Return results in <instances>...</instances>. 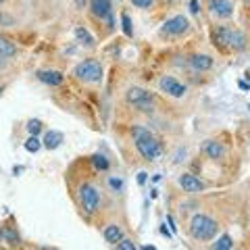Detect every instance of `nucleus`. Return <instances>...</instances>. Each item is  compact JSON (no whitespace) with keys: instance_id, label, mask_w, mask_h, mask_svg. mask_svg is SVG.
Instances as JSON below:
<instances>
[{"instance_id":"22","label":"nucleus","mask_w":250,"mask_h":250,"mask_svg":"<svg viewBox=\"0 0 250 250\" xmlns=\"http://www.w3.org/2000/svg\"><path fill=\"white\" fill-rule=\"evenodd\" d=\"M121 23H123V31H125V36L131 38L134 36V30H131V21H129V15H121Z\"/></svg>"},{"instance_id":"25","label":"nucleus","mask_w":250,"mask_h":250,"mask_svg":"<svg viewBox=\"0 0 250 250\" xmlns=\"http://www.w3.org/2000/svg\"><path fill=\"white\" fill-rule=\"evenodd\" d=\"M0 235L6 240V242H11V244H15V242H19V235L15 232H9V229H0Z\"/></svg>"},{"instance_id":"23","label":"nucleus","mask_w":250,"mask_h":250,"mask_svg":"<svg viewBox=\"0 0 250 250\" xmlns=\"http://www.w3.org/2000/svg\"><path fill=\"white\" fill-rule=\"evenodd\" d=\"M115 246H117V250H136V244L131 240H127V238H121Z\"/></svg>"},{"instance_id":"2","label":"nucleus","mask_w":250,"mask_h":250,"mask_svg":"<svg viewBox=\"0 0 250 250\" xmlns=\"http://www.w3.org/2000/svg\"><path fill=\"white\" fill-rule=\"evenodd\" d=\"M213 36H215V44H219L225 50H244V46H246L244 33L240 30H235V27L221 25L215 30Z\"/></svg>"},{"instance_id":"24","label":"nucleus","mask_w":250,"mask_h":250,"mask_svg":"<svg viewBox=\"0 0 250 250\" xmlns=\"http://www.w3.org/2000/svg\"><path fill=\"white\" fill-rule=\"evenodd\" d=\"M27 131H30L31 136H38L40 131H42V123L38 119H31L30 123H27Z\"/></svg>"},{"instance_id":"5","label":"nucleus","mask_w":250,"mask_h":250,"mask_svg":"<svg viewBox=\"0 0 250 250\" xmlns=\"http://www.w3.org/2000/svg\"><path fill=\"white\" fill-rule=\"evenodd\" d=\"M125 100H127L129 107L138 109L140 113H150L155 109V96L144 88H129L127 94H125Z\"/></svg>"},{"instance_id":"20","label":"nucleus","mask_w":250,"mask_h":250,"mask_svg":"<svg viewBox=\"0 0 250 250\" xmlns=\"http://www.w3.org/2000/svg\"><path fill=\"white\" fill-rule=\"evenodd\" d=\"M92 163H94L96 169H100V171H107V169H109V161H107V158H104L102 155H94V156H92Z\"/></svg>"},{"instance_id":"11","label":"nucleus","mask_w":250,"mask_h":250,"mask_svg":"<svg viewBox=\"0 0 250 250\" xmlns=\"http://www.w3.org/2000/svg\"><path fill=\"white\" fill-rule=\"evenodd\" d=\"M179 186L184 188V192H190V194H196V192H203L204 190V182H200L196 175H192V173H184V175H179Z\"/></svg>"},{"instance_id":"1","label":"nucleus","mask_w":250,"mask_h":250,"mask_svg":"<svg viewBox=\"0 0 250 250\" xmlns=\"http://www.w3.org/2000/svg\"><path fill=\"white\" fill-rule=\"evenodd\" d=\"M131 136H134L136 148L142 155V158H146V161H158V158H161V155H163V144L158 142V138L155 134H150L146 127L136 125V127L131 129Z\"/></svg>"},{"instance_id":"6","label":"nucleus","mask_w":250,"mask_h":250,"mask_svg":"<svg viewBox=\"0 0 250 250\" xmlns=\"http://www.w3.org/2000/svg\"><path fill=\"white\" fill-rule=\"evenodd\" d=\"M79 204H81V208L88 215H92V213L98 211V206H100V192H98V188H96L94 184H83L79 188Z\"/></svg>"},{"instance_id":"4","label":"nucleus","mask_w":250,"mask_h":250,"mask_svg":"<svg viewBox=\"0 0 250 250\" xmlns=\"http://www.w3.org/2000/svg\"><path fill=\"white\" fill-rule=\"evenodd\" d=\"M73 75L79 81L96 83L102 79V65H100V61H96V59H86V61H81L79 65H75Z\"/></svg>"},{"instance_id":"30","label":"nucleus","mask_w":250,"mask_h":250,"mask_svg":"<svg viewBox=\"0 0 250 250\" xmlns=\"http://www.w3.org/2000/svg\"><path fill=\"white\" fill-rule=\"evenodd\" d=\"M4 57H2V54H0V67H4V61H2Z\"/></svg>"},{"instance_id":"17","label":"nucleus","mask_w":250,"mask_h":250,"mask_svg":"<svg viewBox=\"0 0 250 250\" xmlns=\"http://www.w3.org/2000/svg\"><path fill=\"white\" fill-rule=\"evenodd\" d=\"M0 54H2V57H15L17 54V46L6 40L4 36H0Z\"/></svg>"},{"instance_id":"8","label":"nucleus","mask_w":250,"mask_h":250,"mask_svg":"<svg viewBox=\"0 0 250 250\" xmlns=\"http://www.w3.org/2000/svg\"><path fill=\"white\" fill-rule=\"evenodd\" d=\"M90 11L96 19L104 21L109 27L113 25V9H110V0H92L90 2Z\"/></svg>"},{"instance_id":"14","label":"nucleus","mask_w":250,"mask_h":250,"mask_svg":"<svg viewBox=\"0 0 250 250\" xmlns=\"http://www.w3.org/2000/svg\"><path fill=\"white\" fill-rule=\"evenodd\" d=\"M204 152L211 158H215V161H217V158H223L225 156V148H223V144L221 142H217V140H208L206 144H204Z\"/></svg>"},{"instance_id":"13","label":"nucleus","mask_w":250,"mask_h":250,"mask_svg":"<svg viewBox=\"0 0 250 250\" xmlns=\"http://www.w3.org/2000/svg\"><path fill=\"white\" fill-rule=\"evenodd\" d=\"M38 79L48 83V86H61L65 81V75L59 71H38Z\"/></svg>"},{"instance_id":"10","label":"nucleus","mask_w":250,"mask_h":250,"mask_svg":"<svg viewBox=\"0 0 250 250\" xmlns=\"http://www.w3.org/2000/svg\"><path fill=\"white\" fill-rule=\"evenodd\" d=\"M208 11H211L213 17L229 19L234 15V4L229 2V0H211V2H208Z\"/></svg>"},{"instance_id":"16","label":"nucleus","mask_w":250,"mask_h":250,"mask_svg":"<svg viewBox=\"0 0 250 250\" xmlns=\"http://www.w3.org/2000/svg\"><path fill=\"white\" fill-rule=\"evenodd\" d=\"M62 144V134L61 131H48V134L44 136V146L48 150H54V148H59V146Z\"/></svg>"},{"instance_id":"19","label":"nucleus","mask_w":250,"mask_h":250,"mask_svg":"<svg viewBox=\"0 0 250 250\" xmlns=\"http://www.w3.org/2000/svg\"><path fill=\"white\" fill-rule=\"evenodd\" d=\"M75 38L86 46H94V38L90 36V31L86 30V27H75Z\"/></svg>"},{"instance_id":"31","label":"nucleus","mask_w":250,"mask_h":250,"mask_svg":"<svg viewBox=\"0 0 250 250\" xmlns=\"http://www.w3.org/2000/svg\"><path fill=\"white\" fill-rule=\"evenodd\" d=\"M0 21H4V17H2V15H0Z\"/></svg>"},{"instance_id":"33","label":"nucleus","mask_w":250,"mask_h":250,"mask_svg":"<svg viewBox=\"0 0 250 250\" xmlns=\"http://www.w3.org/2000/svg\"><path fill=\"white\" fill-rule=\"evenodd\" d=\"M248 109H250V104H248Z\"/></svg>"},{"instance_id":"15","label":"nucleus","mask_w":250,"mask_h":250,"mask_svg":"<svg viewBox=\"0 0 250 250\" xmlns=\"http://www.w3.org/2000/svg\"><path fill=\"white\" fill-rule=\"evenodd\" d=\"M123 238V229L119 227V225H115V223H110V225H107L104 227V240L109 242V244H117Z\"/></svg>"},{"instance_id":"18","label":"nucleus","mask_w":250,"mask_h":250,"mask_svg":"<svg viewBox=\"0 0 250 250\" xmlns=\"http://www.w3.org/2000/svg\"><path fill=\"white\" fill-rule=\"evenodd\" d=\"M211 248H213V250H229V248H234V240H232V235L223 234L217 242H213Z\"/></svg>"},{"instance_id":"21","label":"nucleus","mask_w":250,"mask_h":250,"mask_svg":"<svg viewBox=\"0 0 250 250\" xmlns=\"http://www.w3.org/2000/svg\"><path fill=\"white\" fill-rule=\"evenodd\" d=\"M40 146H42V144H40V140H38V136H31L30 140L25 142V150H27V152H38Z\"/></svg>"},{"instance_id":"26","label":"nucleus","mask_w":250,"mask_h":250,"mask_svg":"<svg viewBox=\"0 0 250 250\" xmlns=\"http://www.w3.org/2000/svg\"><path fill=\"white\" fill-rule=\"evenodd\" d=\"M109 186L113 188V190H123V179L121 177H110L109 179Z\"/></svg>"},{"instance_id":"32","label":"nucleus","mask_w":250,"mask_h":250,"mask_svg":"<svg viewBox=\"0 0 250 250\" xmlns=\"http://www.w3.org/2000/svg\"><path fill=\"white\" fill-rule=\"evenodd\" d=\"M0 2H4V0H0Z\"/></svg>"},{"instance_id":"12","label":"nucleus","mask_w":250,"mask_h":250,"mask_svg":"<svg viewBox=\"0 0 250 250\" xmlns=\"http://www.w3.org/2000/svg\"><path fill=\"white\" fill-rule=\"evenodd\" d=\"M188 62H190V67L194 71H208V69L213 67V59L208 57V54H192V57L188 59Z\"/></svg>"},{"instance_id":"29","label":"nucleus","mask_w":250,"mask_h":250,"mask_svg":"<svg viewBox=\"0 0 250 250\" xmlns=\"http://www.w3.org/2000/svg\"><path fill=\"white\" fill-rule=\"evenodd\" d=\"M146 175H148V173H138V184H146Z\"/></svg>"},{"instance_id":"28","label":"nucleus","mask_w":250,"mask_h":250,"mask_svg":"<svg viewBox=\"0 0 250 250\" xmlns=\"http://www.w3.org/2000/svg\"><path fill=\"white\" fill-rule=\"evenodd\" d=\"M198 9H200V6H198V0H190V11L194 13V15H198Z\"/></svg>"},{"instance_id":"27","label":"nucleus","mask_w":250,"mask_h":250,"mask_svg":"<svg viewBox=\"0 0 250 250\" xmlns=\"http://www.w3.org/2000/svg\"><path fill=\"white\" fill-rule=\"evenodd\" d=\"M152 2H155V0H131V4L138 6V9H148Z\"/></svg>"},{"instance_id":"9","label":"nucleus","mask_w":250,"mask_h":250,"mask_svg":"<svg viewBox=\"0 0 250 250\" xmlns=\"http://www.w3.org/2000/svg\"><path fill=\"white\" fill-rule=\"evenodd\" d=\"M158 88H161V92L173 96V98H182V96L186 94V86L182 81H177L175 78H171V75H165V78H161V81H158Z\"/></svg>"},{"instance_id":"3","label":"nucleus","mask_w":250,"mask_h":250,"mask_svg":"<svg viewBox=\"0 0 250 250\" xmlns=\"http://www.w3.org/2000/svg\"><path fill=\"white\" fill-rule=\"evenodd\" d=\"M217 221L211 219L208 215H194L192 221H190V235L196 242H206V240H213L215 234H217Z\"/></svg>"},{"instance_id":"7","label":"nucleus","mask_w":250,"mask_h":250,"mask_svg":"<svg viewBox=\"0 0 250 250\" xmlns=\"http://www.w3.org/2000/svg\"><path fill=\"white\" fill-rule=\"evenodd\" d=\"M188 30H190L188 19L184 15H175V17L165 21V25L161 27V36H182Z\"/></svg>"}]
</instances>
